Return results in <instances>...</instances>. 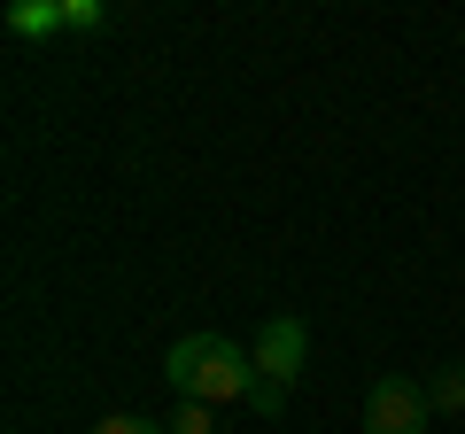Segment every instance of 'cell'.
I'll list each match as a JSON object with an SVG mask.
<instances>
[{
    "instance_id": "cell-1",
    "label": "cell",
    "mask_w": 465,
    "mask_h": 434,
    "mask_svg": "<svg viewBox=\"0 0 465 434\" xmlns=\"http://www.w3.org/2000/svg\"><path fill=\"white\" fill-rule=\"evenodd\" d=\"M163 380L179 388V403H249L256 388V357L241 350L232 334H179L163 357Z\"/></svg>"
},
{
    "instance_id": "cell-2",
    "label": "cell",
    "mask_w": 465,
    "mask_h": 434,
    "mask_svg": "<svg viewBox=\"0 0 465 434\" xmlns=\"http://www.w3.org/2000/svg\"><path fill=\"white\" fill-rule=\"evenodd\" d=\"M434 403L419 380H403V372H381V380L365 388V434H427Z\"/></svg>"
},
{
    "instance_id": "cell-3",
    "label": "cell",
    "mask_w": 465,
    "mask_h": 434,
    "mask_svg": "<svg viewBox=\"0 0 465 434\" xmlns=\"http://www.w3.org/2000/svg\"><path fill=\"white\" fill-rule=\"evenodd\" d=\"M249 357H256V372H264V380L295 388V380H302V365H311V326H302L295 311H272L264 326H256Z\"/></svg>"
},
{
    "instance_id": "cell-4",
    "label": "cell",
    "mask_w": 465,
    "mask_h": 434,
    "mask_svg": "<svg viewBox=\"0 0 465 434\" xmlns=\"http://www.w3.org/2000/svg\"><path fill=\"white\" fill-rule=\"evenodd\" d=\"M8 32L16 39H54V32H70V8L63 0H16L8 8Z\"/></svg>"
},
{
    "instance_id": "cell-5",
    "label": "cell",
    "mask_w": 465,
    "mask_h": 434,
    "mask_svg": "<svg viewBox=\"0 0 465 434\" xmlns=\"http://www.w3.org/2000/svg\"><path fill=\"white\" fill-rule=\"evenodd\" d=\"M427 403H434V411H465V365H434Z\"/></svg>"
},
{
    "instance_id": "cell-6",
    "label": "cell",
    "mask_w": 465,
    "mask_h": 434,
    "mask_svg": "<svg viewBox=\"0 0 465 434\" xmlns=\"http://www.w3.org/2000/svg\"><path fill=\"white\" fill-rule=\"evenodd\" d=\"M249 411H256V419H280V411H287V388L256 372V388H249Z\"/></svg>"
},
{
    "instance_id": "cell-7",
    "label": "cell",
    "mask_w": 465,
    "mask_h": 434,
    "mask_svg": "<svg viewBox=\"0 0 465 434\" xmlns=\"http://www.w3.org/2000/svg\"><path fill=\"white\" fill-rule=\"evenodd\" d=\"M171 434H217V411L210 403H179L171 411Z\"/></svg>"
},
{
    "instance_id": "cell-8",
    "label": "cell",
    "mask_w": 465,
    "mask_h": 434,
    "mask_svg": "<svg viewBox=\"0 0 465 434\" xmlns=\"http://www.w3.org/2000/svg\"><path fill=\"white\" fill-rule=\"evenodd\" d=\"M94 434H171L163 419H148V411H116V419H101Z\"/></svg>"
},
{
    "instance_id": "cell-9",
    "label": "cell",
    "mask_w": 465,
    "mask_h": 434,
    "mask_svg": "<svg viewBox=\"0 0 465 434\" xmlns=\"http://www.w3.org/2000/svg\"><path fill=\"white\" fill-rule=\"evenodd\" d=\"M63 8H70V32H94L101 24V0H63Z\"/></svg>"
}]
</instances>
